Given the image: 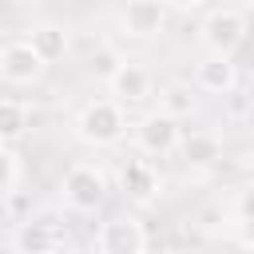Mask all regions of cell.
<instances>
[{
	"mask_svg": "<svg viewBox=\"0 0 254 254\" xmlns=\"http://www.w3.org/2000/svg\"><path fill=\"white\" fill-rule=\"evenodd\" d=\"M75 135L87 147H115L127 135V107L115 103L111 95H99V99L83 103L79 115H75Z\"/></svg>",
	"mask_w": 254,
	"mask_h": 254,
	"instance_id": "1",
	"label": "cell"
},
{
	"mask_svg": "<svg viewBox=\"0 0 254 254\" xmlns=\"http://www.w3.org/2000/svg\"><path fill=\"white\" fill-rule=\"evenodd\" d=\"M107 91H111V99L123 103V107H127V103H143V99L151 95V71L127 60V64L107 79Z\"/></svg>",
	"mask_w": 254,
	"mask_h": 254,
	"instance_id": "10",
	"label": "cell"
},
{
	"mask_svg": "<svg viewBox=\"0 0 254 254\" xmlns=\"http://www.w3.org/2000/svg\"><path fill=\"white\" fill-rule=\"evenodd\" d=\"M159 111H167V115H175V119L190 115V111H194V95H190V87H183V83L163 87V107H159Z\"/></svg>",
	"mask_w": 254,
	"mask_h": 254,
	"instance_id": "16",
	"label": "cell"
},
{
	"mask_svg": "<svg viewBox=\"0 0 254 254\" xmlns=\"http://www.w3.org/2000/svg\"><path fill=\"white\" fill-rule=\"evenodd\" d=\"M234 214H238V222H246V226L254 230V183H246V187L238 190V198H234Z\"/></svg>",
	"mask_w": 254,
	"mask_h": 254,
	"instance_id": "18",
	"label": "cell"
},
{
	"mask_svg": "<svg viewBox=\"0 0 254 254\" xmlns=\"http://www.w3.org/2000/svg\"><path fill=\"white\" fill-rule=\"evenodd\" d=\"M107 190H111V183H107V171L99 163H71L60 179V198L79 214L99 210L107 202Z\"/></svg>",
	"mask_w": 254,
	"mask_h": 254,
	"instance_id": "2",
	"label": "cell"
},
{
	"mask_svg": "<svg viewBox=\"0 0 254 254\" xmlns=\"http://www.w3.org/2000/svg\"><path fill=\"white\" fill-rule=\"evenodd\" d=\"M44 67H48V60L32 48V40H28V36L8 40V44L0 48V79H4V83H12V87L36 83V79L44 75Z\"/></svg>",
	"mask_w": 254,
	"mask_h": 254,
	"instance_id": "4",
	"label": "cell"
},
{
	"mask_svg": "<svg viewBox=\"0 0 254 254\" xmlns=\"http://www.w3.org/2000/svg\"><path fill=\"white\" fill-rule=\"evenodd\" d=\"M0 167H4L0 194L4 198H16L20 194V183H24V155L16 151V143H0Z\"/></svg>",
	"mask_w": 254,
	"mask_h": 254,
	"instance_id": "15",
	"label": "cell"
},
{
	"mask_svg": "<svg viewBox=\"0 0 254 254\" xmlns=\"http://www.w3.org/2000/svg\"><path fill=\"white\" fill-rule=\"evenodd\" d=\"M28 127H32V107L24 99H16V95H4L0 99V139L16 143Z\"/></svg>",
	"mask_w": 254,
	"mask_h": 254,
	"instance_id": "13",
	"label": "cell"
},
{
	"mask_svg": "<svg viewBox=\"0 0 254 254\" xmlns=\"http://www.w3.org/2000/svg\"><path fill=\"white\" fill-rule=\"evenodd\" d=\"M194 83H198V91L230 95L234 83H238V67H234V60H226V56H202L198 67H194Z\"/></svg>",
	"mask_w": 254,
	"mask_h": 254,
	"instance_id": "9",
	"label": "cell"
},
{
	"mask_svg": "<svg viewBox=\"0 0 254 254\" xmlns=\"http://www.w3.org/2000/svg\"><path fill=\"white\" fill-rule=\"evenodd\" d=\"M28 40H32V48H36L48 64L67 52V28H64V24H36Z\"/></svg>",
	"mask_w": 254,
	"mask_h": 254,
	"instance_id": "14",
	"label": "cell"
},
{
	"mask_svg": "<svg viewBox=\"0 0 254 254\" xmlns=\"http://www.w3.org/2000/svg\"><path fill=\"white\" fill-rule=\"evenodd\" d=\"M183 139H187L183 119H175V115H167V111H151V115H143L139 127H135V143H139L143 155H171V151L183 147Z\"/></svg>",
	"mask_w": 254,
	"mask_h": 254,
	"instance_id": "5",
	"label": "cell"
},
{
	"mask_svg": "<svg viewBox=\"0 0 254 254\" xmlns=\"http://www.w3.org/2000/svg\"><path fill=\"white\" fill-rule=\"evenodd\" d=\"M99 254H147V230L135 214H111L95 234Z\"/></svg>",
	"mask_w": 254,
	"mask_h": 254,
	"instance_id": "6",
	"label": "cell"
},
{
	"mask_svg": "<svg viewBox=\"0 0 254 254\" xmlns=\"http://www.w3.org/2000/svg\"><path fill=\"white\" fill-rule=\"evenodd\" d=\"M12 250L16 254H56L60 250V230L48 222H24L12 234Z\"/></svg>",
	"mask_w": 254,
	"mask_h": 254,
	"instance_id": "11",
	"label": "cell"
},
{
	"mask_svg": "<svg viewBox=\"0 0 254 254\" xmlns=\"http://www.w3.org/2000/svg\"><path fill=\"white\" fill-rule=\"evenodd\" d=\"M163 179H159V167L147 159V155H135L119 167V190L131 198V202H151L159 194Z\"/></svg>",
	"mask_w": 254,
	"mask_h": 254,
	"instance_id": "8",
	"label": "cell"
},
{
	"mask_svg": "<svg viewBox=\"0 0 254 254\" xmlns=\"http://www.w3.org/2000/svg\"><path fill=\"white\" fill-rule=\"evenodd\" d=\"M250 163H254V151H250Z\"/></svg>",
	"mask_w": 254,
	"mask_h": 254,
	"instance_id": "19",
	"label": "cell"
},
{
	"mask_svg": "<svg viewBox=\"0 0 254 254\" xmlns=\"http://www.w3.org/2000/svg\"><path fill=\"white\" fill-rule=\"evenodd\" d=\"M202 44H206V56H226L234 60V52L242 48L246 40V12L242 8H210L202 16Z\"/></svg>",
	"mask_w": 254,
	"mask_h": 254,
	"instance_id": "3",
	"label": "cell"
},
{
	"mask_svg": "<svg viewBox=\"0 0 254 254\" xmlns=\"http://www.w3.org/2000/svg\"><path fill=\"white\" fill-rule=\"evenodd\" d=\"M119 32L127 40H151L167 28V4H155V0H135L127 8H119Z\"/></svg>",
	"mask_w": 254,
	"mask_h": 254,
	"instance_id": "7",
	"label": "cell"
},
{
	"mask_svg": "<svg viewBox=\"0 0 254 254\" xmlns=\"http://www.w3.org/2000/svg\"><path fill=\"white\" fill-rule=\"evenodd\" d=\"M179 151H183V159H187L190 167H210V163L222 159V139H218L214 131H190Z\"/></svg>",
	"mask_w": 254,
	"mask_h": 254,
	"instance_id": "12",
	"label": "cell"
},
{
	"mask_svg": "<svg viewBox=\"0 0 254 254\" xmlns=\"http://www.w3.org/2000/svg\"><path fill=\"white\" fill-rule=\"evenodd\" d=\"M123 64H127V60L119 56V48H99V52H91V71H95L99 79H111Z\"/></svg>",
	"mask_w": 254,
	"mask_h": 254,
	"instance_id": "17",
	"label": "cell"
}]
</instances>
